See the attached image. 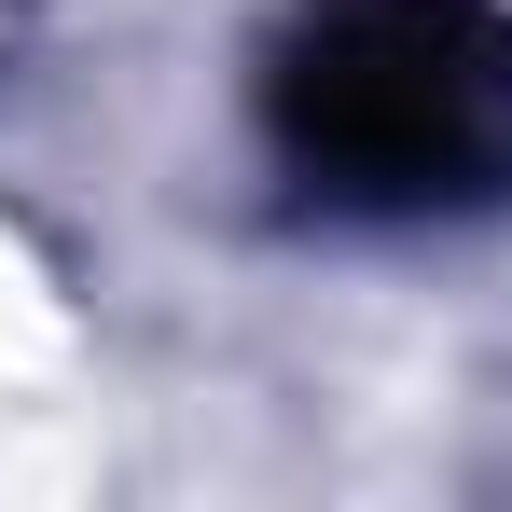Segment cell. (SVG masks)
Returning <instances> with one entry per match:
<instances>
[{
	"label": "cell",
	"instance_id": "6da1fadb",
	"mask_svg": "<svg viewBox=\"0 0 512 512\" xmlns=\"http://www.w3.org/2000/svg\"><path fill=\"white\" fill-rule=\"evenodd\" d=\"M291 139L333 194L429 208L512 167V28L485 0H333L305 70H291Z\"/></svg>",
	"mask_w": 512,
	"mask_h": 512
}]
</instances>
